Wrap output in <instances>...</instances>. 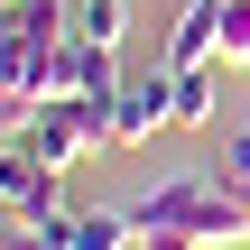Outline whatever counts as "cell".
Here are the masks:
<instances>
[{"label": "cell", "instance_id": "12", "mask_svg": "<svg viewBox=\"0 0 250 250\" xmlns=\"http://www.w3.org/2000/svg\"><path fill=\"white\" fill-rule=\"evenodd\" d=\"M139 250H204V241H195V232H167V223H148V232H139Z\"/></svg>", "mask_w": 250, "mask_h": 250}, {"label": "cell", "instance_id": "7", "mask_svg": "<svg viewBox=\"0 0 250 250\" xmlns=\"http://www.w3.org/2000/svg\"><path fill=\"white\" fill-rule=\"evenodd\" d=\"M167 74H176V65H167ZM213 83H223V65H186V74H176V130H213V111H223Z\"/></svg>", "mask_w": 250, "mask_h": 250}, {"label": "cell", "instance_id": "8", "mask_svg": "<svg viewBox=\"0 0 250 250\" xmlns=\"http://www.w3.org/2000/svg\"><path fill=\"white\" fill-rule=\"evenodd\" d=\"M74 37L121 46V37H130V0H74Z\"/></svg>", "mask_w": 250, "mask_h": 250}, {"label": "cell", "instance_id": "2", "mask_svg": "<svg viewBox=\"0 0 250 250\" xmlns=\"http://www.w3.org/2000/svg\"><path fill=\"white\" fill-rule=\"evenodd\" d=\"M19 148H28L37 167H56V176H74L83 158H102V148H121V139H111V102H37V121L19 130Z\"/></svg>", "mask_w": 250, "mask_h": 250}, {"label": "cell", "instance_id": "1", "mask_svg": "<svg viewBox=\"0 0 250 250\" xmlns=\"http://www.w3.org/2000/svg\"><path fill=\"white\" fill-rule=\"evenodd\" d=\"M130 223H139V232H148V223H167V232H195V241H213V250L232 241V232H250L223 176H158V186L130 204Z\"/></svg>", "mask_w": 250, "mask_h": 250}, {"label": "cell", "instance_id": "4", "mask_svg": "<svg viewBox=\"0 0 250 250\" xmlns=\"http://www.w3.org/2000/svg\"><path fill=\"white\" fill-rule=\"evenodd\" d=\"M223 9H232V0H176V19H167V65H176V74L223 56Z\"/></svg>", "mask_w": 250, "mask_h": 250}, {"label": "cell", "instance_id": "5", "mask_svg": "<svg viewBox=\"0 0 250 250\" xmlns=\"http://www.w3.org/2000/svg\"><path fill=\"white\" fill-rule=\"evenodd\" d=\"M46 241L56 250H139V223H130V204H74Z\"/></svg>", "mask_w": 250, "mask_h": 250}, {"label": "cell", "instance_id": "11", "mask_svg": "<svg viewBox=\"0 0 250 250\" xmlns=\"http://www.w3.org/2000/svg\"><path fill=\"white\" fill-rule=\"evenodd\" d=\"M0 250H56L37 223H19V213H0Z\"/></svg>", "mask_w": 250, "mask_h": 250}, {"label": "cell", "instance_id": "3", "mask_svg": "<svg viewBox=\"0 0 250 250\" xmlns=\"http://www.w3.org/2000/svg\"><path fill=\"white\" fill-rule=\"evenodd\" d=\"M167 121H176V74H167V65H148V74H130V83L111 93V139H121V148H139V139L167 130Z\"/></svg>", "mask_w": 250, "mask_h": 250}, {"label": "cell", "instance_id": "14", "mask_svg": "<svg viewBox=\"0 0 250 250\" xmlns=\"http://www.w3.org/2000/svg\"><path fill=\"white\" fill-rule=\"evenodd\" d=\"M204 250H213V241H204Z\"/></svg>", "mask_w": 250, "mask_h": 250}, {"label": "cell", "instance_id": "6", "mask_svg": "<svg viewBox=\"0 0 250 250\" xmlns=\"http://www.w3.org/2000/svg\"><path fill=\"white\" fill-rule=\"evenodd\" d=\"M9 37L19 46H65L74 37V0H9Z\"/></svg>", "mask_w": 250, "mask_h": 250}, {"label": "cell", "instance_id": "10", "mask_svg": "<svg viewBox=\"0 0 250 250\" xmlns=\"http://www.w3.org/2000/svg\"><path fill=\"white\" fill-rule=\"evenodd\" d=\"M213 65H250V0L223 9V56H213Z\"/></svg>", "mask_w": 250, "mask_h": 250}, {"label": "cell", "instance_id": "13", "mask_svg": "<svg viewBox=\"0 0 250 250\" xmlns=\"http://www.w3.org/2000/svg\"><path fill=\"white\" fill-rule=\"evenodd\" d=\"M223 186H232V204H241V223H250V176H223Z\"/></svg>", "mask_w": 250, "mask_h": 250}, {"label": "cell", "instance_id": "9", "mask_svg": "<svg viewBox=\"0 0 250 250\" xmlns=\"http://www.w3.org/2000/svg\"><path fill=\"white\" fill-rule=\"evenodd\" d=\"M28 121H37V93H28V83H19V74L0 65V139H19Z\"/></svg>", "mask_w": 250, "mask_h": 250}]
</instances>
